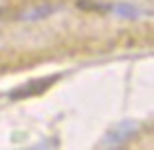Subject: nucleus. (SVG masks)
<instances>
[{"instance_id":"1","label":"nucleus","mask_w":154,"mask_h":150,"mask_svg":"<svg viewBox=\"0 0 154 150\" xmlns=\"http://www.w3.org/2000/svg\"><path fill=\"white\" fill-rule=\"evenodd\" d=\"M56 81V76H49V78H38V81H31L29 85H25V88H18L16 92H11V99H27V96H34V94H40L45 92L47 88H49L51 83Z\"/></svg>"}]
</instances>
